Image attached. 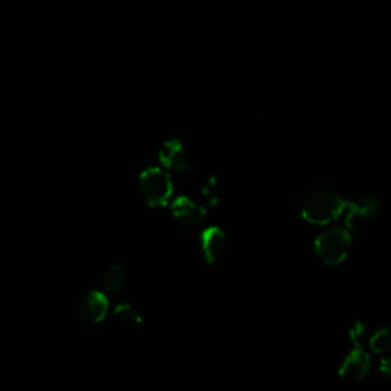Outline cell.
<instances>
[{
	"mask_svg": "<svg viewBox=\"0 0 391 391\" xmlns=\"http://www.w3.org/2000/svg\"><path fill=\"white\" fill-rule=\"evenodd\" d=\"M341 193L330 183L313 182L300 191L298 206L307 222L324 225L335 220L345 208Z\"/></svg>",
	"mask_w": 391,
	"mask_h": 391,
	"instance_id": "6da1fadb",
	"label": "cell"
},
{
	"mask_svg": "<svg viewBox=\"0 0 391 391\" xmlns=\"http://www.w3.org/2000/svg\"><path fill=\"white\" fill-rule=\"evenodd\" d=\"M352 234L345 228H336L321 234L315 242V253L326 264L341 263L349 254Z\"/></svg>",
	"mask_w": 391,
	"mask_h": 391,
	"instance_id": "7a4b0ae2",
	"label": "cell"
},
{
	"mask_svg": "<svg viewBox=\"0 0 391 391\" xmlns=\"http://www.w3.org/2000/svg\"><path fill=\"white\" fill-rule=\"evenodd\" d=\"M141 191L147 203L159 206L167 203L173 193V183L170 174L159 167H149L141 174Z\"/></svg>",
	"mask_w": 391,
	"mask_h": 391,
	"instance_id": "3957f363",
	"label": "cell"
},
{
	"mask_svg": "<svg viewBox=\"0 0 391 391\" xmlns=\"http://www.w3.org/2000/svg\"><path fill=\"white\" fill-rule=\"evenodd\" d=\"M379 201L374 196L363 194L355 199H352L350 202L345 203L347 216H345V225L349 228V231H358L363 228L368 217H372L374 212L379 210Z\"/></svg>",
	"mask_w": 391,
	"mask_h": 391,
	"instance_id": "277c9868",
	"label": "cell"
},
{
	"mask_svg": "<svg viewBox=\"0 0 391 391\" xmlns=\"http://www.w3.org/2000/svg\"><path fill=\"white\" fill-rule=\"evenodd\" d=\"M159 159L167 167H173L182 176H190L196 170V162L178 139H170L159 150Z\"/></svg>",
	"mask_w": 391,
	"mask_h": 391,
	"instance_id": "5b68a950",
	"label": "cell"
},
{
	"mask_svg": "<svg viewBox=\"0 0 391 391\" xmlns=\"http://www.w3.org/2000/svg\"><path fill=\"white\" fill-rule=\"evenodd\" d=\"M109 301L100 291H87L81 293L75 302V312L81 320L98 322L107 315Z\"/></svg>",
	"mask_w": 391,
	"mask_h": 391,
	"instance_id": "8992f818",
	"label": "cell"
},
{
	"mask_svg": "<svg viewBox=\"0 0 391 391\" xmlns=\"http://www.w3.org/2000/svg\"><path fill=\"white\" fill-rule=\"evenodd\" d=\"M172 212L176 222L183 228H190V230L197 228L205 219L203 206L194 202L193 199H190L188 196H179L178 199H174L172 205Z\"/></svg>",
	"mask_w": 391,
	"mask_h": 391,
	"instance_id": "52a82bcc",
	"label": "cell"
},
{
	"mask_svg": "<svg viewBox=\"0 0 391 391\" xmlns=\"http://www.w3.org/2000/svg\"><path fill=\"white\" fill-rule=\"evenodd\" d=\"M201 248L206 262L216 264L226 254V235L222 228L208 226L201 234Z\"/></svg>",
	"mask_w": 391,
	"mask_h": 391,
	"instance_id": "ba28073f",
	"label": "cell"
},
{
	"mask_svg": "<svg viewBox=\"0 0 391 391\" xmlns=\"http://www.w3.org/2000/svg\"><path fill=\"white\" fill-rule=\"evenodd\" d=\"M368 368H370V359L363 350H355L344 361L341 374L349 381H359L368 373Z\"/></svg>",
	"mask_w": 391,
	"mask_h": 391,
	"instance_id": "9c48e42d",
	"label": "cell"
},
{
	"mask_svg": "<svg viewBox=\"0 0 391 391\" xmlns=\"http://www.w3.org/2000/svg\"><path fill=\"white\" fill-rule=\"evenodd\" d=\"M124 278L125 274L121 264H110L101 275L102 289L107 292H116L118 289H121V286L124 284Z\"/></svg>",
	"mask_w": 391,
	"mask_h": 391,
	"instance_id": "30bf717a",
	"label": "cell"
},
{
	"mask_svg": "<svg viewBox=\"0 0 391 391\" xmlns=\"http://www.w3.org/2000/svg\"><path fill=\"white\" fill-rule=\"evenodd\" d=\"M113 313L118 321L127 324V326H135V324L141 322V313H139L135 306L129 304V302H120V304H116Z\"/></svg>",
	"mask_w": 391,
	"mask_h": 391,
	"instance_id": "8fae6325",
	"label": "cell"
},
{
	"mask_svg": "<svg viewBox=\"0 0 391 391\" xmlns=\"http://www.w3.org/2000/svg\"><path fill=\"white\" fill-rule=\"evenodd\" d=\"M370 345L376 353L387 352L391 347V331L387 329H381L373 334L370 338Z\"/></svg>",
	"mask_w": 391,
	"mask_h": 391,
	"instance_id": "7c38bea8",
	"label": "cell"
},
{
	"mask_svg": "<svg viewBox=\"0 0 391 391\" xmlns=\"http://www.w3.org/2000/svg\"><path fill=\"white\" fill-rule=\"evenodd\" d=\"M202 194H203V199L206 201V203H208L210 206L217 203V199H219V183H217L216 178H212V176H210V178L203 182V185H202Z\"/></svg>",
	"mask_w": 391,
	"mask_h": 391,
	"instance_id": "4fadbf2b",
	"label": "cell"
},
{
	"mask_svg": "<svg viewBox=\"0 0 391 391\" xmlns=\"http://www.w3.org/2000/svg\"><path fill=\"white\" fill-rule=\"evenodd\" d=\"M352 339L353 341H355L356 344H363V339L365 338V335H367V329H365V326L364 324H361V322H358L355 327H353V330H352Z\"/></svg>",
	"mask_w": 391,
	"mask_h": 391,
	"instance_id": "5bb4252c",
	"label": "cell"
},
{
	"mask_svg": "<svg viewBox=\"0 0 391 391\" xmlns=\"http://www.w3.org/2000/svg\"><path fill=\"white\" fill-rule=\"evenodd\" d=\"M381 370H382V373H385L387 376H391V358H387V359L382 361Z\"/></svg>",
	"mask_w": 391,
	"mask_h": 391,
	"instance_id": "9a60e30c",
	"label": "cell"
}]
</instances>
